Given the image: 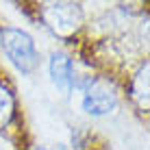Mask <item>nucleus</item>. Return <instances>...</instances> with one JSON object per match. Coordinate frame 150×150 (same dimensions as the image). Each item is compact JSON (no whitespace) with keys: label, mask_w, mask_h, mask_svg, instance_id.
Masks as SVG:
<instances>
[{"label":"nucleus","mask_w":150,"mask_h":150,"mask_svg":"<svg viewBox=\"0 0 150 150\" xmlns=\"http://www.w3.org/2000/svg\"><path fill=\"white\" fill-rule=\"evenodd\" d=\"M48 150H68V148H65L63 144H57V146H52V148H48Z\"/></svg>","instance_id":"obj_7"},{"label":"nucleus","mask_w":150,"mask_h":150,"mask_svg":"<svg viewBox=\"0 0 150 150\" xmlns=\"http://www.w3.org/2000/svg\"><path fill=\"white\" fill-rule=\"evenodd\" d=\"M81 107L85 113L94 117H102L109 115V113L117 107V89L115 85L109 79H102V76H96V79H89V83L83 89V100Z\"/></svg>","instance_id":"obj_2"},{"label":"nucleus","mask_w":150,"mask_h":150,"mask_svg":"<svg viewBox=\"0 0 150 150\" xmlns=\"http://www.w3.org/2000/svg\"><path fill=\"white\" fill-rule=\"evenodd\" d=\"M131 96L142 109H148V63H144L133 79Z\"/></svg>","instance_id":"obj_5"},{"label":"nucleus","mask_w":150,"mask_h":150,"mask_svg":"<svg viewBox=\"0 0 150 150\" xmlns=\"http://www.w3.org/2000/svg\"><path fill=\"white\" fill-rule=\"evenodd\" d=\"M46 26L59 37H70L83 24V9L76 2H48L41 9Z\"/></svg>","instance_id":"obj_3"},{"label":"nucleus","mask_w":150,"mask_h":150,"mask_svg":"<svg viewBox=\"0 0 150 150\" xmlns=\"http://www.w3.org/2000/svg\"><path fill=\"white\" fill-rule=\"evenodd\" d=\"M13 113H15V98L11 89L0 83V128H4L13 120Z\"/></svg>","instance_id":"obj_6"},{"label":"nucleus","mask_w":150,"mask_h":150,"mask_svg":"<svg viewBox=\"0 0 150 150\" xmlns=\"http://www.w3.org/2000/svg\"><path fill=\"white\" fill-rule=\"evenodd\" d=\"M0 46H2L4 54L13 63V68L22 74H33L39 65V54L35 39L30 37L26 30L7 26L0 30Z\"/></svg>","instance_id":"obj_1"},{"label":"nucleus","mask_w":150,"mask_h":150,"mask_svg":"<svg viewBox=\"0 0 150 150\" xmlns=\"http://www.w3.org/2000/svg\"><path fill=\"white\" fill-rule=\"evenodd\" d=\"M48 70H50V79H52V83L59 89L70 91L74 87V65H72L70 54L61 52V50L59 52H52Z\"/></svg>","instance_id":"obj_4"}]
</instances>
